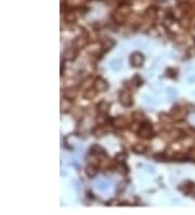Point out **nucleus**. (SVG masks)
Listing matches in <instances>:
<instances>
[{
	"label": "nucleus",
	"instance_id": "1",
	"mask_svg": "<svg viewBox=\"0 0 195 215\" xmlns=\"http://www.w3.org/2000/svg\"><path fill=\"white\" fill-rule=\"evenodd\" d=\"M144 63V56L141 52H133L130 56V64L133 67H142Z\"/></svg>",
	"mask_w": 195,
	"mask_h": 215
},
{
	"label": "nucleus",
	"instance_id": "2",
	"mask_svg": "<svg viewBox=\"0 0 195 215\" xmlns=\"http://www.w3.org/2000/svg\"><path fill=\"white\" fill-rule=\"evenodd\" d=\"M119 102L121 103V106H124L125 108H129L132 106V98L130 93L126 90H121L119 93Z\"/></svg>",
	"mask_w": 195,
	"mask_h": 215
},
{
	"label": "nucleus",
	"instance_id": "3",
	"mask_svg": "<svg viewBox=\"0 0 195 215\" xmlns=\"http://www.w3.org/2000/svg\"><path fill=\"white\" fill-rule=\"evenodd\" d=\"M139 133V136L140 137H142V138H150L153 132H152V127H151V124L148 122L143 123L141 124V128L140 130L138 132Z\"/></svg>",
	"mask_w": 195,
	"mask_h": 215
},
{
	"label": "nucleus",
	"instance_id": "4",
	"mask_svg": "<svg viewBox=\"0 0 195 215\" xmlns=\"http://www.w3.org/2000/svg\"><path fill=\"white\" fill-rule=\"evenodd\" d=\"M94 88L97 89L98 93H103V91H105L108 89V84L105 80H103L101 77H99L97 80L94 82Z\"/></svg>",
	"mask_w": 195,
	"mask_h": 215
},
{
	"label": "nucleus",
	"instance_id": "5",
	"mask_svg": "<svg viewBox=\"0 0 195 215\" xmlns=\"http://www.w3.org/2000/svg\"><path fill=\"white\" fill-rule=\"evenodd\" d=\"M77 53H78V51H77L76 47L69 48V49H66V51L64 52V59H65V60H69V61H73L77 57Z\"/></svg>",
	"mask_w": 195,
	"mask_h": 215
},
{
	"label": "nucleus",
	"instance_id": "6",
	"mask_svg": "<svg viewBox=\"0 0 195 215\" xmlns=\"http://www.w3.org/2000/svg\"><path fill=\"white\" fill-rule=\"evenodd\" d=\"M63 93H64V98L69 99V100H74L77 97V95H78V90H77L76 88H73V87L67 88Z\"/></svg>",
	"mask_w": 195,
	"mask_h": 215
},
{
	"label": "nucleus",
	"instance_id": "7",
	"mask_svg": "<svg viewBox=\"0 0 195 215\" xmlns=\"http://www.w3.org/2000/svg\"><path fill=\"white\" fill-rule=\"evenodd\" d=\"M97 109L100 114H106L110 110V103H107L106 101H101L100 103L98 104Z\"/></svg>",
	"mask_w": 195,
	"mask_h": 215
},
{
	"label": "nucleus",
	"instance_id": "8",
	"mask_svg": "<svg viewBox=\"0 0 195 215\" xmlns=\"http://www.w3.org/2000/svg\"><path fill=\"white\" fill-rule=\"evenodd\" d=\"M101 50H103L102 45L100 44H91V45L88 47V53L90 54H98L99 52H101Z\"/></svg>",
	"mask_w": 195,
	"mask_h": 215
},
{
	"label": "nucleus",
	"instance_id": "9",
	"mask_svg": "<svg viewBox=\"0 0 195 215\" xmlns=\"http://www.w3.org/2000/svg\"><path fill=\"white\" fill-rule=\"evenodd\" d=\"M126 125V119L124 116H118L113 119V126L115 128H123Z\"/></svg>",
	"mask_w": 195,
	"mask_h": 215
},
{
	"label": "nucleus",
	"instance_id": "10",
	"mask_svg": "<svg viewBox=\"0 0 195 215\" xmlns=\"http://www.w3.org/2000/svg\"><path fill=\"white\" fill-rule=\"evenodd\" d=\"M132 151L135 152L136 154H143L146 151V147L143 143H136L132 146Z\"/></svg>",
	"mask_w": 195,
	"mask_h": 215
},
{
	"label": "nucleus",
	"instance_id": "11",
	"mask_svg": "<svg viewBox=\"0 0 195 215\" xmlns=\"http://www.w3.org/2000/svg\"><path fill=\"white\" fill-rule=\"evenodd\" d=\"M102 48L104 51H107L110 50V49H112V48L115 46V41H114L113 39H111V38H106V39H104L102 41Z\"/></svg>",
	"mask_w": 195,
	"mask_h": 215
},
{
	"label": "nucleus",
	"instance_id": "12",
	"mask_svg": "<svg viewBox=\"0 0 195 215\" xmlns=\"http://www.w3.org/2000/svg\"><path fill=\"white\" fill-rule=\"evenodd\" d=\"M86 174L89 178H93L98 174V168L93 164H89L86 167Z\"/></svg>",
	"mask_w": 195,
	"mask_h": 215
},
{
	"label": "nucleus",
	"instance_id": "13",
	"mask_svg": "<svg viewBox=\"0 0 195 215\" xmlns=\"http://www.w3.org/2000/svg\"><path fill=\"white\" fill-rule=\"evenodd\" d=\"M72 108V100L64 98L63 100L61 101V111L62 112H67L69 111Z\"/></svg>",
	"mask_w": 195,
	"mask_h": 215
},
{
	"label": "nucleus",
	"instance_id": "14",
	"mask_svg": "<svg viewBox=\"0 0 195 215\" xmlns=\"http://www.w3.org/2000/svg\"><path fill=\"white\" fill-rule=\"evenodd\" d=\"M113 19L117 24H124L125 22H126V16H125V14L119 12V11L118 12H115V13L113 14Z\"/></svg>",
	"mask_w": 195,
	"mask_h": 215
},
{
	"label": "nucleus",
	"instance_id": "15",
	"mask_svg": "<svg viewBox=\"0 0 195 215\" xmlns=\"http://www.w3.org/2000/svg\"><path fill=\"white\" fill-rule=\"evenodd\" d=\"M97 89L95 88H88V89H86V91H85L84 93V97L85 99H88V100H91V99H93L97 96Z\"/></svg>",
	"mask_w": 195,
	"mask_h": 215
},
{
	"label": "nucleus",
	"instance_id": "16",
	"mask_svg": "<svg viewBox=\"0 0 195 215\" xmlns=\"http://www.w3.org/2000/svg\"><path fill=\"white\" fill-rule=\"evenodd\" d=\"M90 153L92 155H97V154H103L104 153V149L102 148L99 145H93L91 148H90Z\"/></svg>",
	"mask_w": 195,
	"mask_h": 215
},
{
	"label": "nucleus",
	"instance_id": "17",
	"mask_svg": "<svg viewBox=\"0 0 195 215\" xmlns=\"http://www.w3.org/2000/svg\"><path fill=\"white\" fill-rule=\"evenodd\" d=\"M87 45V39L85 37H77L76 39L74 40V46L76 48H84L85 46Z\"/></svg>",
	"mask_w": 195,
	"mask_h": 215
},
{
	"label": "nucleus",
	"instance_id": "18",
	"mask_svg": "<svg viewBox=\"0 0 195 215\" xmlns=\"http://www.w3.org/2000/svg\"><path fill=\"white\" fill-rule=\"evenodd\" d=\"M187 115V110L184 109H180L177 110L176 113L174 114V119H177V121H180V119H183Z\"/></svg>",
	"mask_w": 195,
	"mask_h": 215
},
{
	"label": "nucleus",
	"instance_id": "19",
	"mask_svg": "<svg viewBox=\"0 0 195 215\" xmlns=\"http://www.w3.org/2000/svg\"><path fill=\"white\" fill-rule=\"evenodd\" d=\"M126 160H127V154L125 153V152H119V153H117L116 155H115V161H116L117 163H119V164L124 163Z\"/></svg>",
	"mask_w": 195,
	"mask_h": 215
},
{
	"label": "nucleus",
	"instance_id": "20",
	"mask_svg": "<svg viewBox=\"0 0 195 215\" xmlns=\"http://www.w3.org/2000/svg\"><path fill=\"white\" fill-rule=\"evenodd\" d=\"M105 133H106V130L103 127H95L94 129H93V135L97 136V137H102V136L105 135Z\"/></svg>",
	"mask_w": 195,
	"mask_h": 215
},
{
	"label": "nucleus",
	"instance_id": "21",
	"mask_svg": "<svg viewBox=\"0 0 195 215\" xmlns=\"http://www.w3.org/2000/svg\"><path fill=\"white\" fill-rule=\"evenodd\" d=\"M184 159H187V155H185L182 152H177V153L174 154V160H176V161H182Z\"/></svg>",
	"mask_w": 195,
	"mask_h": 215
},
{
	"label": "nucleus",
	"instance_id": "22",
	"mask_svg": "<svg viewBox=\"0 0 195 215\" xmlns=\"http://www.w3.org/2000/svg\"><path fill=\"white\" fill-rule=\"evenodd\" d=\"M65 21L67 23H74L76 21V15L74 13H67L65 15Z\"/></svg>",
	"mask_w": 195,
	"mask_h": 215
},
{
	"label": "nucleus",
	"instance_id": "23",
	"mask_svg": "<svg viewBox=\"0 0 195 215\" xmlns=\"http://www.w3.org/2000/svg\"><path fill=\"white\" fill-rule=\"evenodd\" d=\"M146 13H148V16L150 18V19L154 20L156 18V15H157V11H156V9H154V8H150Z\"/></svg>",
	"mask_w": 195,
	"mask_h": 215
},
{
	"label": "nucleus",
	"instance_id": "24",
	"mask_svg": "<svg viewBox=\"0 0 195 215\" xmlns=\"http://www.w3.org/2000/svg\"><path fill=\"white\" fill-rule=\"evenodd\" d=\"M111 65L113 70L118 71V70H120V60H113V61L111 62Z\"/></svg>",
	"mask_w": 195,
	"mask_h": 215
},
{
	"label": "nucleus",
	"instance_id": "25",
	"mask_svg": "<svg viewBox=\"0 0 195 215\" xmlns=\"http://www.w3.org/2000/svg\"><path fill=\"white\" fill-rule=\"evenodd\" d=\"M140 128H141V124H140V122H136L135 121V123H132V125H131V130L132 132H139L140 130Z\"/></svg>",
	"mask_w": 195,
	"mask_h": 215
},
{
	"label": "nucleus",
	"instance_id": "26",
	"mask_svg": "<svg viewBox=\"0 0 195 215\" xmlns=\"http://www.w3.org/2000/svg\"><path fill=\"white\" fill-rule=\"evenodd\" d=\"M133 119H135L136 122H140L143 119V114L141 112H136V113H133Z\"/></svg>",
	"mask_w": 195,
	"mask_h": 215
},
{
	"label": "nucleus",
	"instance_id": "27",
	"mask_svg": "<svg viewBox=\"0 0 195 215\" xmlns=\"http://www.w3.org/2000/svg\"><path fill=\"white\" fill-rule=\"evenodd\" d=\"M132 82L135 83V84H136V85H137V86L142 85V80L140 78L139 74H136V76L133 77V80H132Z\"/></svg>",
	"mask_w": 195,
	"mask_h": 215
},
{
	"label": "nucleus",
	"instance_id": "28",
	"mask_svg": "<svg viewBox=\"0 0 195 215\" xmlns=\"http://www.w3.org/2000/svg\"><path fill=\"white\" fill-rule=\"evenodd\" d=\"M104 115H105V114H100L99 116L97 117V123H98V124L102 125V124H104V123H105V117H104Z\"/></svg>",
	"mask_w": 195,
	"mask_h": 215
},
{
	"label": "nucleus",
	"instance_id": "29",
	"mask_svg": "<svg viewBox=\"0 0 195 215\" xmlns=\"http://www.w3.org/2000/svg\"><path fill=\"white\" fill-rule=\"evenodd\" d=\"M159 119H161L163 122H169V121H170V116H169V115H166L165 113L159 114Z\"/></svg>",
	"mask_w": 195,
	"mask_h": 215
},
{
	"label": "nucleus",
	"instance_id": "30",
	"mask_svg": "<svg viewBox=\"0 0 195 215\" xmlns=\"http://www.w3.org/2000/svg\"><path fill=\"white\" fill-rule=\"evenodd\" d=\"M154 158H155V160H158V161H164V160H165V154H164V153L156 154Z\"/></svg>",
	"mask_w": 195,
	"mask_h": 215
},
{
	"label": "nucleus",
	"instance_id": "31",
	"mask_svg": "<svg viewBox=\"0 0 195 215\" xmlns=\"http://www.w3.org/2000/svg\"><path fill=\"white\" fill-rule=\"evenodd\" d=\"M82 0H69V5H80Z\"/></svg>",
	"mask_w": 195,
	"mask_h": 215
},
{
	"label": "nucleus",
	"instance_id": "32",
	"mask_svg": "<svg viewBox=\"0 0 195 215\" xmlns=\"http://www.w3.org/2000/svg\"><path fill=\"white\" fill-rule=\"evenodd\" d=\"M191 1H192V2H195V0H191Z\"/></svg>",
	"mask_w": 195,
	"mask_h": 215
}]
</instances>
